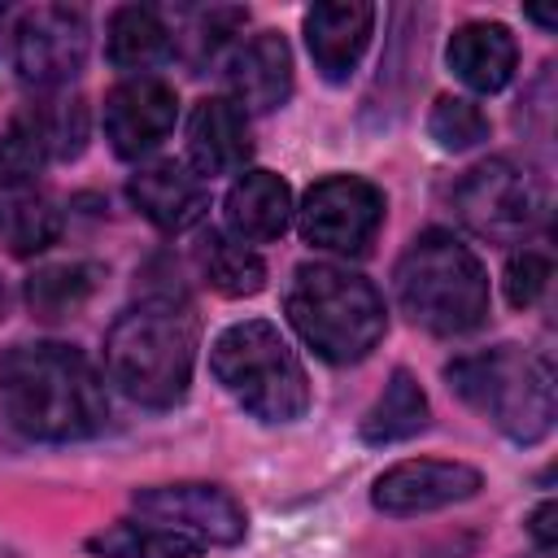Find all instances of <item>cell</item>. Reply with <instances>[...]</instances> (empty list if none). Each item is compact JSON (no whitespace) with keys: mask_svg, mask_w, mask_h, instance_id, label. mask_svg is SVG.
<instances>
[{"mask_svg":"<svg viewBox=\"0 0 558 558\" xmlns=\"http://www.w3.org/2000/svg\"><path fill=\"white\" fill-rule=\"evenodd\" d=\"M0 410L31 440H83L109 423L100 375L61 340H22L0 353Z\"/></svg>","mask_w":558,"mask_h":558,"instance_id":"1","label":"cell"},{"mask_svg":"<svg viewBox=\"0 0 558 558\" xmlns=\"http://www.w3.org/2000/svg\"><path fill=\"white\" fill-rule=\"evenodd\" d=\"M196 362V323L174 301H144L126 310L105 336V371L122 397L148 410L183 401Z\"/></svg>","mask_w":558,"mask_h":558,"instance_id":"2","label":"cell"},{"mask_svg":"<svg viewBox=\"0 0 558 558\" xmlns=\"http://www.w3.org/2000/svg\"><path fill=\"white\" fill-rule=\"evenodd\" d=\"M288 318L301 340L336 366L371 357V349L388 331L384 296L375 292V283L331 262H310L292 270Z\"/></svg>","mask_w":558,"mask_h":558,"instance_id":"3","label":"cell"},{"mask_svg":"<svg viewBox=\"0 0 558 558\" xmlns=\"http://www.w3.org/2000/svg\"><path fill=\"white\" fill-rule=\"evenodd\" d=\"M449 392L514 445H536L554 427V371L519 344L462 353L445 366Z\"/></svg>","mask_w":558,"mask_h":558,"instance_id":"4","label":"cell"},{"mask_svg":"<svg viewBox=\"0 0 558 558\" xmlns=\"http://www.w3.org/2000/svg\"><path fill=\"white\" fill-rule=\"evenodd\" d=\"M401 314L432 336L475 331L488 314V275L480 257L449 231H423L397 262Z\"/></svg>","mask_w":558,"mask_h":558,"instance_id":"5","label":"cell"},{"mask_svg":"<svg viewBox=\"0 0 558 558\" xmlns=\"http://www.w3.org/2000/svg\"><path fill=\"white\" fill-rule=\"evenodd\" d=\"M209 371L262 423H296L310 410L305 366L266 318H244L218 331L209 349Z\"/></svg>","mask_w":558,"mask_h":558,"instance_id":"6","label":"cell"},{"mask_svg":"<svg viewBox=\"0 0 558 558\" xmlns=\"http://www.w3.org/2000/svg\"><path fill=\"white\" fill-rule=\"evenodd\" d=\"M453 209L475 235L514 244L545 218V187L532 170L506 157H488L453 183Z\"/></svg>","mask_w":558,"mask_h":558,"instance_id":"7","label":"cell"},{"mask_svg":"<svg viewBox=\"0 0 558 558\" xmlns=\"http://www.w3.org/2000/svg\"><path fill=\"white\" fill-rule=\"evenodd\" d=\"M296 222L314 248L366 253L384 227V192L362 174H327L305 192Z\"/></svg>","mask_w":558,"mask_h":558,"instance_id":"8","label":"cell"},{"mask_svg":"<svg viewBox=\"0 0 558 558\" xmlns=\"http://www.w3.org/2000/svg\"><path fill=\"white\" fill-rule=\"evenodd\" d=\"M87 61V17L70 4H39L13 26V65L35 87H65Z\"/></svg>","mask_w":558,"mask_h":558,"instance_id":"9","label":"cell"},{"mask_svg":"<svg viewBox=\"0 0 558 558\" xmlns=\"http://www.w3.org/2000/svg\"><path fill=\"white\" fill-rule=\"evenodd\" d=\"M135 510L157 519V523H170L187 536H196L201 545H240L244 532H248V519H244V506L218 488V484H153V488H135L131 493Z\"/></svg>","mask_w":558,"mask_h":558,"instance_id":"10","label":"cell"},{"mask_svg":"<svg viewBox=\"0 0 558 558\" xmlns=\"http://www.w3.org/2000/svg\"><path fill=\"white\" fill-rule=\"evenodd\" d=\"M484 488V475L466 462H440V458H410V462H397L388 466L375 488H371V501L375 510L384 514H427V510H440V506H453V501H466Z\"/></svg>","mask_w":558,"mask_h":558,"instance_id":"11","label":"cell"},{"mask_svg":"<svg viewBox=\"0 0 558 558\" xmlns=\"http://www.w3.org/2000/svg\"><path fill=\"white\" fill-rule=\"evenodd\" d=\"M174 118H179V96L166 78L153 74H135L105 96V140L118 157L153 153L174 131Z\"/></svg>","mask_w":558,"mask_h":558,"instance_id":"12","label":"cell"},{"mask_svg":"<svg viewBox=\"0 0 558 558\" xmlns=\"http://www.w3.org/2000/svg\"><path fill=\"white\" fill-rule=\"evenodd\" d=\"M126 196L166 235L192 231L209 209L205 179L196 170H187L183 161H153V166L135 170L131 183H126Z\"/></svg>","mask_w":558,"mask_h":558,"instance_id":"13","label":"cell"},{"mask_svg":"<svg viewBox=\"0 0 558 558\" xmlns=\"http://www.w3.org/2000/svg\"><path fill=\"white\" fill-rule=\"evenodd\" d=\"M375 31V9L366 0H327L305 13V44L327 83H344Z\"/></svg>","mask_w":558,"mask_h":558,"instance_id":"14","label":"cell"},{"mask_svg":"<svg viewBox=\"0 0 558 558\" xmlns=\"http://www.w3.org/2000/svg\"><path fill=\"white\" fill-rule=\"evenodd\" d=\"M231 100L244 113H270L292 96V52L279 31H257L227 61Z\"/></svg>","mask_w":558,"mask_h":558,"instance_id":"15","label":"cell"},{"mask_svg":"<svg viewBox=\"0 0 558 558\" xmlns=\"http://www.w3.org/2000/svg\"><path fill=\"white\" fill-rule=\"evenodd\" d=\"M248 118L231 96H205L187 118V157L196 174H231L248 161Z\"/></svg>","mask_w":558,"mask_h":558,"instance_id":"16","label":"cell"},{"mask_svg":"<svg viewBox=\"0 0 558 558\" xmlns=\"http://www.w3.org/2000/svg\"><path fill=\"white\" fill-rule=\"evenodd\" d=\"M445 61L471 92L488 96V92H501L510 83L514 65H519V48L501 22H462L449 35Z\"/></svg>","mask_w":558,"mask_h":558,"instance_id":"17","label":"cell"},{"mask_svg":"<svg viewBox=\"0 0 558 558\" xmlns=\"http://www.w3.org/2000/svg\"><path fill=\"white\" fill-rule=\"evenodd\" d=\"M292 222V187L270 170H248L227 192V227L244 244H270Z\"/></svg>","mask_w":558,"mask_h":558,"instance_id":"18","label":"cell"},{"mask_svg":"<svg viewBox=\"0 0 558 558\" xmlns=\"http://www.w3.org/2000/svg\"><path fill=\"white\" fill-rule=\"evenodd\" d=\"M192 257H196L201 279L222 296H253V292L266 288V262L244 240H235V235H227L218 227L196 235Z\"/></svg>","mask_w":558,"mask_h":558,"instance_id":"19","label":"cell"},{"mask_svg":"<svg viewBox=\"0 0 558 558\" xmlns=\"http://www.w3.org/2000/svg\"><path fill=\"white\" fill-rule=\"evenodd\" d=\"M423 427H427V392L418 388L410 371H392L375 405L362 414L357 436L366 445H397V440L418 436Z\"/></svg>","mask_w":558,"mask_h":558,"instance_id":"20","label":"cell"},{"mask_svg":"<svg viewBox=\"0 0 558 558\" xmlns=\"http://www.w3.org/2000/svg\"><path fill=\"white\" fill-rule=\"evenodd\" d=\"M105 52H109V61L118 70L144 74L157 61H166V52H170V26L148 4H122V9L109 13Z\"/></svg>","mask_w":558,"mask_h":558,"instance_id":"21","label":"cell"},{"mask_svg":"<svg viewBox=\"0 0 558 558\" xmlns=\"http://www.w3.org/2000/svg\"><path fill=\"white\" fill-rule=\"evenodd\" d=\"M52 157V135L44 109H17L0 131V187H31Z\"/></svg>","mask_w":558,"mask_h":558,"instance_id":"22","label":"cell"},{"mask_svg":"<svg viewBox=\"0 0 558 558\" xmlns=\"http://www.w3.org/2000/svg\"><path fill=\"white\" fill-rule=\"evenodd\" d=\"M87 549L100 558H201V541L170 527V523H135L122 519L96 536H87Z\"/></svg>","mask_w":558,"mask_h":558,"instance_id":"23","label":"cell"},{"mask_svg":"<svg viewBox=\"0 0 558 558\" xmlns=\"http://www.w3.org/2000/svg\"><path fill=\"white\" fill-rule=\"evenodd\" d=\"M100 266L96 262H61V266H44L26 279V305L35 318H70L74 310H83L100 283Z\"/></svg>","mask_w":558,"mask_h":558,"instance_id":"24","label":"cell"},{"mask_svg":"<svg viewBox=\"0 0 558 558\" xmlns=\"http://www.w3.org/2000/svg\"><path fill=\"white\" fill-rule=\"evenodd\" d=\"M427 135L445 153H466L480 140H488V113L466 96H440L427 113Z\"/></svg>","mask_w":558,"mask_h":558,"instance_id":"25","label":"cell"},{"mask_svg":"<svg viewBox=\"0 0 558 558\" xmlns=\"http://www.w3.org/2000/svg\"><path fill=\"white\" fill-rule=\"evenodd\" d=\"M4 235H9V248H13L17 257L44 253V248L57 244V235H61V214H57L52 201L26 196V201H17V205L4 214Z\"/></svg>","mask_w":558,"mask_h":558,"instance_id":"26","label":"cell"},{"mask_svg":"<svg viewBox=\"0 0 558 558\" xmlns=\"http://www.w3.org/2000/svg\"><path fill=\"white\" fill-rule=\"evenodd\" d=\"M549 275H554V266H549L545 253H536V248H519V253L506 262V270H501L506 301H510L514 310L536 305V301L545 296V288H549Z\"/></svg>","mask_w":558,"mask_h":558,"instance_id":"27","label":"cell"},{"mask_svg":"<svg viewBox=\"0 0 558 558\" xmlns=\"http://www.w3.org/2000/svg\"><path fill=\"white\" fill-rule=\"evenodd\" d=\"M48 135H52V157H78L87 144V109L83 100H61L57 109H44Z\"/></svg>","mask_w":558,"mask_h":558,"instance_id":"28","label":"cell"},{"mask_svg":"<svg viewBox=\"0 0 558 558\" xmlns=\"http://www.w3.org/2000/svg\"><path fill=\"white\" fill-rule=\"evenodd\" d=\"M527 532H532V541L541 549H554V541H558V506L554 501H541L532 510V519H527Z\"/></svg>","mask_w":558,"mask_h":558,"instance_id":"29","label":"cell"},{"mask_svg":"<svg viewBox=\"0 0 558 558\" xmlns=\"http://www.w3.org/2000/svg\"><path fill=\"white\" fill-rule=\"evenodd\" d=\"M527 17L541 26H558V13H549V9H527Z\"/></svg>","mask_w":558,"mask_h":558,"instance_id":"30","label":"cell"},{"mask_svg":"<svg viewBox=\"0 0 558 558\" xmlns=\"http://www.w3.org/2000/svg\"><path fill=\"white\" fill-rule=\"evenodd\" d=\"M0 231H4V214H0Z\"/></svg>","mask_w":558,"mask_h":558,"instance_id":"31","label":"cell"}]
</instances>
